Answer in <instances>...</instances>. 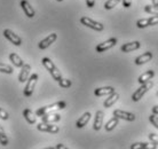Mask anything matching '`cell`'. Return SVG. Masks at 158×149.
<instances>
[{
	"label": "cell",
	"instance_id": "37",
	"mask_svg": "<svg viewBox=\"0 0 158 149\" xmlns=\"http://www.w3.org/2000/svg\"><path fill=\"white\" fill-rule=\"evenodd\" d=\"M55 148H56V149H67V147H65L64 145H62V143H60V145L56 146Z\"/></svg>",
	"mask_w": 158,
	"mask_h": 149
},
{
	"label": "cell",
	"instance_id": "36",
	"mask_svg": "<svg viewBox=\"0 0 158 149\" xmlns=\"http://www.w3.org/2000/svg\"><path fill=\"white\" fill-rule=\"evenodd\" d=\"M86 5L88 8H93L95 5V0H86Z\"/></svg>",
	"mask_w": 158,
	"mask_h": 149
},
{
	"label": "cell",
	"instance_id": "20",
	"mask_svg": "<svg viewBox=\"0 0 158 149\" xmlns=\"http://www.w3.org/2000/svg\"><path fill=\"white\" fill-rule=\"evenodd\" d=\"M155 76V72L152 70H148L147 72H144V74H142L140 77L138 78V82L140 85H142V84H144V83L149 82V80H151V78Z\"/></svg>",
	"mask_w": 158,
	"mask_h": 149
},
{
	"label": "cell",
	"instance_id": "29",
	"mask_svg": "<svg viewBox=\"0 0 158 149\" xmlns=\"http://www.w3.org/2000/svg\"><path fill=\"white\" fill-rule=\"evenodd\" d=\"M149 148V145L146 142H136L134 145L131 146V149H147Z\"/></svg>",
	"mask_w": 158,
	"mask_h": 149
},
{
	"label": "cell",
	"instance_id": "26",
	"mask_svg": "<svg viewBox=\"0 0 158 149\" xmlns=\"http://www.w3.org/2000/svg\"><path fill=\"white\" fill-rule=\"evenodd\" d=\"M150 25V19H141L136 22V27L139 29H143V28H147Z\"/></svg>",
	"mask_w": 158,
	"mask_h": 149
},
{
	"label": "cell",
	"instance_id": "6",
	"mask_svg": "<svg viewBox=\"0 0 158 149\" xmlns=\"http://www.w3.org/2000/svg\"><path fill=\"white\" fill-rule=\"evenodd\" d=\"M116 44H117V39H116V38H110V39H108V40H106V41H103V43L99 44V45L96 46V52H98V53H103V52L110 49L111 47H114Z\"/></svg>",
	"mask_w": 158,
	"mask_h": 149
},
{
	"label": "cell",
	"instance_id": "17",
	"mask_svg": "<svg viewBox=\"0 0 158 149\" xmlns=\"http://www.w3.org/2000/svg\"><path fill=\"white\" fill-rule=\"evenodd\" d=\"M60 119H61V116L59 114H54V113H49V114L41 116V121L45 123H55L59 122Z\"/></svg>",
	"mask_w": 158,
	"mask_h": 149
},
{
	"label": "cell",
	"instance_id": "8",
	"mask_svg": "<svg viewBox=\"0 0 158 149\" xmlns=\"http://www.w3.org/2000/svg\"><path fill=\"white\" fill-rule=\"evenodd\" d=\"M114 116L119 119H124V121H128V122H133L135 119V115L132 114V113H128V111H124V110L120 109H116L114 111Z\"/></svg>",
	"mask_w": 158,
	"mask_h": 149
},
{
	"label": "cell",
	"instance_id": "22",
	"mask_svg": "<svg viewBox=\"0 0 158 149\" xmlns=\"http://www.w3.org/2000/svg\"><path fill=\"white\" fill-rule=\"evenodd\" d=\"M9 60H10V62H13V64H14L15 67H17V68L23 67L24 62L22 61V59H21L16 53H12V54L9 55Z\"/></svg>",
	"mask_w": 158,
	"mask_h": 149
},
{
	"label": "cell",
	"instance_id": "16",
	"mask_svg": "<svg viewBox=\"0 0 158 149\" xmlns=\"http://www.w3.org/2000/svg\"><path fill=\"white\" fill-rule=\"evenodd\" d=\"M152 59V53L151 52H147L144 54L140 55L135 59V64L136 66H141V64H144V63L149 62L150 60Z\"/></svg>",
	"mask_w": 158,
	"mask_h": 149
},
{
	"label": "cell",
	"instance_id": "9",
	"mask_svg": "<svg viewBox=\"0 0 158 149\" xmlns=\"http://www.w3.org/2000/svg\"><path fill=\"white\" fill-rule=\"evenodd\" d=\"M37 129L39 130V131H41V132H49V133H57L60 131L59 126L53 125L51 123H45V122L38 124V125H37Z\"/></svg>",
	"mask_w": 158,
	"mask_h": 149
},
{
	"label": "cell",
	"instance_id": "2",
	"mask_svg": "<svg viewBox=\"0 0 158 149\" xmlns=\"http://www.w3.org/2000/svg\"><path fill=\"white\" fill-rule=\"evenodd\" d=\"M41 62H43L44 67L49 71V74H52V77L54 78V80H57V82H59V80L62 79V74H61V72H60L59 69L56 68V66L54 64V62H52L51 59H48V57H44Z\"/></svg>",
	"mask_w": 158,
	"mask_h": 149
},
{
	"label": "cell",
	"instance_id": "24",
	"mask_svg": "<svg viewBox=\"0 0 158 149\" xmlns=\"http://www.w3.org/2000/svg\"><path fill=\"white\" fill-rule=\"evenodd\" d=\"M0 145H2V146L8 145V137L6 135L4 127L1 125H0Z\"/></svg>",
	"mask_w": 158,
	"mask_h": 149
},
{
	"label": "cell",
	"instance_id": "12",
	"mask_svg": "<svg viewBox=\"0 0 158 149\" xmlns=\"http://www.w3.org/2000/svg\"><path fill=\"white\" fill-rule=\"evenodd\" d=\"M140 47H141V44L139 43V41H132V43L124 44L122 47H120V51L123 53H130V52L136 51Z\"/></svg>",
	"mask_w": 158,
	"mask_h": 149
},
{
	"label": "cell",
	"instance_id": "1",
	"mask_svg": "<svg viewBox=\"0 0 158 149\" xmlns=\"http://www.w3.org/2000/svg\"><path fill=\"white\" fill-rule=\"evenodd\" d=\"M67 107V103L64 101H59V102H55V103H53V104H49V106H46V107H41L39 109L36 111V116H44V115L46 114H49V113H54L55 110H61V109H64Z\"/></svg>",
	"mask_w": 158,
	"mask_h": 149
},
{
	"label": "cell",
	"instance_id": "19",
	"mask_svg": "<svg viewBox=\"0 0 158 149\" xmlns=\"http://www.w3.org/2000/svg\"><path fill=\"white\" fill-rule=\"evenodd\" d=\"M119 99V94L118 93H116V92H114L112 94L109 95V98L106 99V101H104V103H103V106H104V108H110L111 106H114L116 102L118 101Z\"/></svg>",
	"mask_w": 158,
	"mask_h": 149
},
{
	"label": "cell",
	"instance_id": "40",
	"mask_svg": "<svg viewBox=\"0 0 158 149\" xmlns=\"http://www.w3.org/2000/svg\"><path fill=\"white\" fill-rule=\"evenodd\" d=\"M56 1H60V2H61V1H63V0H56Z\"/></svg>",
	"mask_w": 158,
	"mask_h": 149
},
{
	"label": "cell",
	"instance_id": "23",
	"mask_svg": "<svg viewBox=\"0 0 158 149\" xmlns=\"http://www.w3.org/2000/svg\"><path fill=\"white\" fill-rule=\"evenodd\" d=\"M118 121H119V118H117V117L114 116V117L111 118L110 121L106 124V130H107V131H112L116 126L118 125Z\"/></svg>",
	"mask_w": 158,
	"mask_h": 149
},
{
	"label": "cell",
	"instance_id": "7",
	"mask_svg": "<svg viewBox=\"0 0 158 149\" xmlns=\"http://www.w3.org/2000/svg\"><path fill=\"white\" fill-rule=\"evenodd\" d=\"M4 36L6 39H8L13 45H15V46H21V44H22V39H21L19 36L14 33L12 30H9V29H6L4 31Z\"/></svg>",
	"mask_w": 158,
	"mask_h": 149
},
{
	"label": "cell",
	"instance_id": "30",
	"mask_svg": "<svg viewBox=\"0 0 158 149\" xmlns=\"http://www.w3.org/2000/svg\"><path fill=\"white\" fill-rule=\"evenodd\" d=\"M148 138H149V140H150L151 142H152V148H158V137L156 135V134L154 133H150L149 135H148Z\"/></svg>",
	"mask_w": 158,
	"mask_h": 149
},
{
	"label": "cell",
	"instance_id": "5",
	"mask_svg": "<svg viewBox=\"0 0 158 149\" xmlns=\"http://www.w3.org/2000/svg\"><path fill=\"white\" fill-rule=\"evenodd\" d=\"M80 22H81V24H84V25H86V27H88V28H91V29H93L95 31H102L103 28H104L102 23L96 22V21L92 20L89 17H86V16H83V17L80 19Z\"/></svg>",
	"mask_w": 158,
	"mask_h": 149
},
{
	"label": "cell",
	"instance_id": "41",
	"mask_svg": "<svg viewBox=\"0 0 158 149\" xmlns=\"http://www.w3.org/2000/svg\"><path fill=\"white\" fill-rule=\"evenodd\" d=\"M157 95H158V92H157Z\"/></svg>",
	"mask_w": 158,
	"mask_h": 149
},
{
	"label": "cell",
	"instance_id": "38",
	"mask_svg": "<svg viewBox=\"0 0 158 149\" xmlns=\"http://www.w3.org/2000/svg\"><path fill=\"white\" fill-rule=\"evenodd\" d=\"M152 113H154L155 115H158V106H155L154 108H152Z\"/></svg>",
	"mask_w": 158,
	"mask_h": 149
},
{
	"label": "cell",
	"instance_id": "28",
	"mask_svg": "<svg viewBox=\"0 0 158 149\" xmlns=\"http://www.w3.org/2000/svg\"><path fill=\"white\" fill-rule=\"evenodd\" d=\"M13 68L8 64H4V63H0V72H4V74H13Z\"/></svg>",
	"mask_w": 158,
	"mask_h": 149
},
{
	"label": "cell",
	"instance_id": "13",
	"mask_svg": "<svg viewBox=\"0 0 158 149\" xmlns=\"http://www.w3.org/2000/svg\"><path fill=\"white\" fill-rule=\"evenodd\" d=\"M30 71H31V67L30 64H23L22 67V70L20 72V76H19V82L24 83L29 79V76H30Z\"/></svg>",
	"mask_w": 158,
	"mask_h": 149
},
{
	"label": "cell",
	"instance_id": "4",
	"mask_svg": "<svg viewBox=\"0 0 158 149\" xmlns=\"http://www.w3.org/2000/svg\"><path fill=\"white\" fill-rule=\"evenodd\" d=\"M37 80H38V74H33L29 77L28 82H27V86L24 88V95L25 96H31L32 93H33V90L36 87Z\"/></svg>",
	"mask_w": 158,
	"mask_h": 149
},
{
	"label": "cell",
	"instance_id": "18",
	"mask_svg": "<svg viewBox=\"0 0 158 149\" xmlns=\"http://www.w3.org/2000/svg\"><path fill=\"white\" fill-rule=\"evenodd\" d=\"M91 117H92L91 113H88V111H87V113H85V114H84L81 117L79 118L78 121H77V123H76V126H77L78 129H83L84 126H85L87 123L89 122Z\"/></svg>",
	"mask_w": 158,
	"mask_h": 149
},
{
	"label": "cell",
	"instance_id": "31",
	"mask_svg": "<svg viewBox=\"0 0 158 149\" xmlns=\"http://www.w3.org/2000/svg\"><path fill=\"white\" fill-rule=\"evenodd\" d=\"M59 85L61 87H63V88H69V87L71 86V80L62 78L61 80H59Z\"/></svg>",
	"mask_w": 158,
	"mask_h": 149
},
{
	"label": "cell",
	"instance_id": "39",
	"mask_svg": "<svg viewBox=\"0 0 158 149\" xmlns=\"http://www.w3.org/2000/svg\"><path fill=\"white\" fill-rule=\"evenodd\" d=\"M152 5L155 7H158V0H152Z\"/></svg>",
	"mask_w": 158,
	"mask_h": 149
},
{
	"label": "cell",
	"instance_id": "35",
	"mask_svg": "<svg viewBox=\"0 0 158 149\" xmlns=\"http://www.w3.org/2000/svg\"><path fill=\"white\" fill-rule=\"evenodd\" d=\"M123 2V6L125 8H130L131 5H132V0H122Z\"/></svg>",
	"mask_w": 158,
	"mask_h": 149
},
{
	"label": "cell",
	"instance_id": "27",
	"mask_svg": "<svg viewBox=\"0 0 158 149\" xmlns=\"http://www.w3.org/2000/svg\"><path fill=\"white\" fill-rule=\"evenodd\" d=\"M119 2H120V0H108L107 2L104 4V8H106L107 11H110L112 8H115Z\"/></svg>",
	"mask_w": 158,
	"mask_h": 149
},
{
	"label": "cell",
	"instance_id": "33",
	"mask_svg": "<svg viewBox=\"0 0 158 149\" xmlns=\"http://www.w3.org/2000/svg\"><path fill=\"white\" fill-rule=\"evenodd\" d=\"M0 118H1L2 121H7L8 118H9L8 113L5 109H2V108H0Z\"/></svg>",
	"mask_w": 158,
	"mask_h": 149
},
{
	"label": "cell",
	"instance_id": "32",
	"mask_svg": "<svg viewBox=\"0 0 158 149\" xmlns=\"http://www.w3.org/2000/svg\"><path fill=\"white\" fill-rule=\"evenodd\" d=\"M149 121H150V123L152 124V125L156 127V129H158V117H157V115H150L149 116Z\"/></svg>",
	"mask_w": 158,
	"mask_h": 149
},
{
	"label": "cell",
	"instance_id": "15",
	"mask_svg": "<svg viewBox=\"0 0 158 149\" xmlns=\"http://www.w3.org/2000/svg\"><path fill=\"white\" fill-rule=\"evenodd\" d=\"M103 118H104V114H103V111L99 110L98 113H96V116H95V119H94V124H93V129L95 131H99L103 125Z\"/></svg>",
	"mask_w": 158,
	"mask_h": 149
},
{
	"label": "cell",
	"instance_id": "34",
	"mask_svg": "<svg viewBox=\"0 0 158 149\" xmlns=\"http://www.w3.org/2000/svg\"><path fill=\"white\" fill-rule=\"evenodd\" d=\"M157 24H158V16H151L150 25H157Z\"/></svg>",
	"mask_w": 158,
	"mask_h": 149
},
{
	"label": "cell",
	"instance_id": "25",
	"mask_svg": "<svg viewBox=\"0 0 158 149\" xmlns=\"http://www.w3.org/2000/svg\"><path fill=\"white\" fill-rule=\"evenodd\" d=\"M144 12L149 13L152 16H158V7H155L154 5H147L144 7Z\"/></svg>",
	"mask_w": 158,
	"mask_h": 149
},
{
	"label": "cell",
	"instance_id": "11",
	"mask_svg": "<svg viewBox=\"0 0 158 149\" xmlns=\"http://www.w3.org/2000/svg\"><path fill=\"white\" fill-rule=\"evenodd\" d=\"M56 38H57V35H56V33H51L48 37H46L45 39L41 40L38 46H39L40 49H45V48H47L48 46H51L52 44L56 40Z\"/></svg>",
	"mask_w": 158,
	"mask_h": 149
},
{
	"label": "cell",
	"instance_id": "3",
	"mask_svg": "<svg viewBox=\"0 0 158 149\" xmlns=\"http://www.w3.org/2000/svg\"><path fill=\"white\" fill-rule=\"evenodd\" d=\"M152 86H154V83L150 82V80H149V82H147V83H144V84H142V85H141V86L139 87L138 90L133 93V95H132V100H133L134 102L140 101V100L142 99L143 95L146 94L147 92L150 90Z\"/></svg>",
	"mask_w": 158,
	"mask_h": 149
},
{
	"label": "cell",
	"instance_id": "10",
	"mask_svg": "<svg viewBox=\"0 0 158 149\" xmlns=\"http://www.w3.org/2000/svg\"><path fill=\"white\" fill-rule=\"evenodd\" d=\"M21 7H22L23 12L25 13V15L28 16L29 19H32V17L35 16V14H36L35 9L32 8V6L30 5V2L27 1V0H21Z\"/></svg>",
	"mask_w": 158,
	"mask_h": 149
},
{
	"label": "cell",
	"instance_id": "14",
	"mask_svg": "<svg viewBox=\"0 0 158 149\" xmlns=\"http://www.w3.org/2000/svg\"><path fill=\"white\" fill-rule=\"evenodd\" d=\"M115 92V88L111 86H106V87H99L94 91V94L96 96H103V95H110Z\"/></svg>",
	"mask_w": 158,
	"mask_h": 149
},
{
	"label": "cell",
	"instance_id": "21",
	"mask_svg": "<svg viewBox=\"0 0 158 149\" xmlns=\"http://www.w3.org/2000/svg\"><path fill=\"white\" fill-rule=\"evenodd\" d=\"M23 116H24V118H25V121H27L29 124H36V121H37L36 114H33L30 109H24Z\"/></svg>",
	"mask_w": 158,
	"mask_h": 149
}]
</instances>
